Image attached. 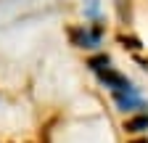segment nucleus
<instances>
[{
	"mask_svg": "<svg viewBox=\"0 0 148 143\" xmlns=\"http://www.w3.org/2000/svg\"><path fill=\"white\" fill-rule=\"evenodd\" d=\"M98 77H101V82H106V87H114V90H132V87H130V80L122 77L119 72L108 69V66L98 72Z\"/></svg>",
	"mask_w": 148,
	"mask_h": 143,
	"instance_id": "obj_1",
	"label": "nucleus"
},
{
	"mask_svg": "<svg viewBox=\"0 0 148 143\" xmlns=\"http://www.w3.org/2000/svg\"><path fill=\"white\" fill-rule=\"evenodd\" d=\"M130 143H148L145 138H138V140H130Z\"/></svg>",
	"mask_w": 148,
	"mask_h": 143,
	"instance_id": "obj_5",
	"label": "nucleus"
},
{
	"mask_svg": "<svg viewBox=\"0 0 148 143\" xmlns=\"http://www.w3.org/2000/svg\"><path fill=\"white\" fill-rule=\"evenodd\" d=\"M124 130L132 133V135L148 130V114H138V117H132V119H127V122H124Z\"/></svg>",
	"mask_w": 148,
	"mask_h": 143,
	"instance_id": "obj_2",
	"label": "nucleus"
},
{
	"mask_svg": "<svg viewBox=\"0 0 148 143\" xmlns=\"http://www.w3.org/2000/svg\"><path fill=\"white\" fill-rule=\"evenodd\" d=\"M111 61H108V56H106V53H103V56H95V58H90L87 61V66L90 69H95V72H101V69H106Z\"/></svg>",
	"mask_w": 148,
	"mask_h": 143,
	"instance_id": "obj_3",
	"label": "nucleus"
},
{
	"mask_svg": "<svg viewBox=\"0 0 148 143\" xmlns=\"http://www.w3.org/2000/svg\"><path fill=\"white\" fill-rule=\"evenodd\" d=\"M119 43H122L124 48H132V50H140V48H143L138 37H124V34H122V37H119Z\"/></svg>",
	"mask_w": 148,
	"mask_h": 143,
	"instance_id": "obj_4",
	"label": "nucleus"
}]
</instances>
